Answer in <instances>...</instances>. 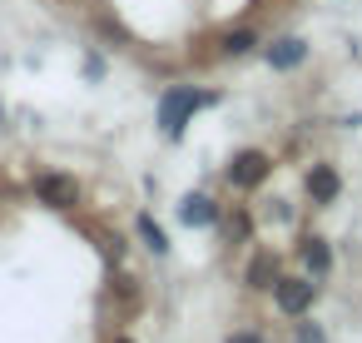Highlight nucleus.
Segmentation results:
<instances>
[{
    "instance_id": "f257e3e1",
    "label": "nucleus",
    "mask_w": 362,
    "mask_h": 343,
    "mask_svg": "<svg viewBox=\"0 0 362 343\" xmlns=\"http://www.w3.org/2000/svg\"><path fill=\"white\" fill-rule=\"evenodd\" d=\"M214 100H218L214 90H194V85H174V90H164V100H159V130H164L169 140H179V135L189 130L194 110H204V105H214Z\"/></svg>"
},
{
    "instance_id": "20e7f679",
    "label": "nucleus",
    "mask_w": 362,
    "mask_h": 343,
    "mask_svg": "<svg viewBox=\"0 0 362 343\" xmlns=\"http://www.w3.org/2000/svg\"><path fill=\"white\" fill-rule=\"evenodd\" d=\"M35 199L50 204V209H75L80 204V179L60 174V169H45V174H35Z\"/></svg>"
},
{
    "instance_id": "ddd939ff",
    "label": "nucleus",
    "mask_w": 362,
    "mask_h": 343,
    "mask_svg": "<svg viewBox=\"0 0 362 343\" xmlns=\"http://www.w3.org/2000/svg\"><path fill=\"white\" fill-rule=\"evenodd\" d=\"M139 234H144V244H149L154 254H169V234H164V229H159L149 214H139Z\"/></svg>"
},
{
    "instance_id": "f8f14e48",
    "label": "nucleus",
    "mask_w": 362,
    "mask_h": 343,
    "mask_svg": "<svg viewBox=\"0 0 362 343\" xmlns=\"http://www.w3.org/2000/svg\"><path fill=\"white\" fill-rule=\"evenodd\" d=\"M288 343H327V333H322V323H313L303 313V318H293V338Z\"/></svg>"
},
{
    "instance_id": "6e6552de",
    "label": "nucleus",
    "mask_w": 362,
    "mask_h": 343,
    "mask_svg": "<svg viewBox=\"0 0 362 343\" xmlns=\"http://www.w3.org/2000/svg\"><path fill=\"white\" fill-rule=\"evenodd\" d=\"M298 259H303L308 279H327V274H332V244H327L322 234H308V239L298 244Z\"/></svg>"
},
{
    "instance_id": "423d86ee",
    "label": "nucleus",
    "mask_w": 362,
    "mask_h": 343,
    "mask_svg": "<svg viewBox=\"0 0 362 343\" xmlns=\"http://www.w3.org/2000/svg\"><path fill=\"white\" fill-rule=\"evenodd\" d=\"M263 60H268V70L288 75V70H298V65L308 60V40H298V35H278L273 45H263Z\"/></svg>"
},
{
    "instance_id": "7ed1b4c3",
    "label": "nucleus",
    "mask_w": 362,
    "mask_h": 343,
    "mask_svg": "<svg viewBox=\"0 0 362 343\" xmlns=\"http://www.w3.org/2000/svg\"><path fill=\"white\" fill-rule=\"evenodd\" d=\"M268 174H273V159H268L263 150H238V154L228 159V184L243 189V194H253Z\"/></svg>"
},
{
    "instance_id": "f03ea898",
    "label": "nucleus",
    "mask_w": 362,
    "mask_h": 343,
    "mask_svg": "<svg viewBox=\"0 0 362 343\" xmlns=\"http://www.w3.org/2000/svg\"><path fill=\"white\" fill-rule=\"evenodd\" d=\"M268 293H273L278 313H288V318H303V313H313V303H317V283L303 279V274H278V283H273Z\"/></svg>"
},
{
    "instance_id": "0eeeda50",
    "label": "nucleus",
    "mask_w": 362,
    "mask_h": 343,
    "mask_svg": "<svg viewBox=\"0 0 362 343\" xmlns=\"http://www.w3.org/2000/svg\"><path fill=\"white\" fill-rule=\"evenodd\" d=\"M179 219H184L189 229H214V224L223 219V209H218V199H209V194H184Z\"/></svg>"
},
{
    "instance_id": "1a4fd4ad",
    "label": "nucleus",
    "mask_w": 362,
    "mask_h": 343,
    "mask_svg": "<svg viewBox=\"0 0 362 343\" xmlns=\"http://www.w3.org/2000/svg\"><path fill=\"white\" fill-rule=\"evenodd\" d=\"M278 274H283L278 254H273V249H253V259H248V269H243V283H248V288H273Z\"/></svg>"
},
{
    "instance_id": "9b49d317",
    "label": "nucleus",
    "mask_w": 362,
    "mask_h": 343,
    "mask_svg": "<svg viewBox=\"0 0 362 343\" xmlns=\"http://www.w3.org/2000/svg\"><path fill=\"white\" fill-rule=\"evenodd\" d=\"M218 224H223V239H228V244H248V234H253L248 209H238V214H228V219H218Z\"/></svg>"
},
{
    "instance_id": "9d476101",
    "label": "nucleus",
    "mask_w": 362,
    "mask_h": 343,
    "mask_svg": "<svg viewBox=\"0 0 362 343\" xmlns=\"http://www.w3.org/2000/svg\"><path fill=\"white\" fill-rule=\"evenodd\" d=\"M263 40H258V30H248V26H238V30H228L223 40H218V50L228 55V60H243V55H253Z\"/></svg>"
},
{
    "instance_id": "2eb2a0df",
    "label": "nucleus",
    "mask_w": 362,
    "mask_h": 343,
    "mask_svg": "<svg viewBox=\"0 0 362 343\" xmlns=\"http://www.w3.org/2000/svg\"><path fill=\"white\" fill-rule=\"evenodd\" d=\"M115 343H134V338H115Z\"/></svg>"
},
{
    "instance_id": "39448f33",
    "label": "nucleus",
    "mask_w": 362,
    "mask_h": 343,
    "mask_svg": "<svg viewBox=\"0 0 362 343\" xmlns=\"http://www.w3.org/2000/svg\"><path fill=\"white\" fill-rule=\"evenodd\" d=\"M303 194H308V204L327 209V204L342 194V174H337V164H327V159L308 164V174H303Z\"/></svg>"
},
{
    "instance_id": "4468645a",
    "label": "nucleus",
    "mask_w": 362,
    "mask_h": 343,
    "mask_svg": "<svg viewBox=\"0 0 362 343\" xmlns=\"http://www.w3.org/2000/svg\"><path fill=\"white\" fill-rule=\"evenodd\" d=\"M228 343H268L258 328H238V333H228Z\"/></svg>"
}]
</instances>
